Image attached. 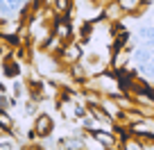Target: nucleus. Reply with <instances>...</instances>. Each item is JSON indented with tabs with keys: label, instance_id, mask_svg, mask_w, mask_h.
I'll list each match as a JSON object with an SVG mask.
<instances>
[{
	"label": "nucleus",
	"instance_id": "obj_11",
	"mask_svg": "<svg viewBox=\"0 0 154 150\" xmlns=\"http://www.w3.org/2000/svg\"><path fill=\"white\" fill-rule=\"evenodd\" d=\"M50 7H52L54 14H59V16H70L72 14V0H52Z\"/></svg>",
	"mask_w": 154,
	"mask_h": 150
},
{
	"label": "nucleus",
	"instance_id": "obj_5",
	"mask_svg": "<svg viewBox=\"0 0 154 150\" xmlns=\"http://www.w3.org/2000/svg\"><path fill=\"white\" fill-rule=\"evenodd\" d=\"M131 64V50L129 46L127 48H120V50H113L111 53V59H109V71H122Z\"/></svg>",
	"mask_w": 154,
	"mask_h": 150
},
{
	"label": "nucleus",
	"instance_id": "obj_3",
	"mask_svg": "<svg viewBox=\"0 0 154 150\" xmlns=\"http://www.w3.org/2000/svg\"><path fill=\"white\" fill-rule=\"evenodd\" d=\"M54 37H57V39H61L63 43L72 41V37H75V30H72L70 16H57V21H54Z\"/></svg>",
	"mask_w": 154,
	"mask_h": 150
},
{
	"label": "nucleus",
	"instance_id": "obj_6",
	"mask_svg": "<svg viewBox=\"0 0 154 150\" xmlns=\"http://www.w3.org/2000/svg\"><path fill=\"white\" fill-rule=\"evenodd\" d=\"M20 73H23V66H20L18 59H14V55L2 59V75H5V78L16 80V78H20Z\"/></svg>",
	"mask_w": 154,
	"mask_h": 150
},
{
	"label": "nucleus",
	"instance_id": "obj_2",
	"mask_svg": "<svg viewBox=\"0 0 154 150\" xmlns=\"http://www.w3.org/2000/svg\"><path fill=\"white\" fill-rule=\"evenodd\" d=\"M32 127L36 130L38 139H48V136L54 132V121H52V116H50V114H45V111H38L36 116H34Z\"/></svg>",
	"mask_w": 154,
	"mask_h": 150
},
{
	"label": "nucleus",
	"instance_id": "obj_20",
	"mask_svg": "<svg viewBox=\"0 0 154 150\" xmlns=\"http://www.w3.org/2000/svg\"><path fill=\"white\" fill-rule=\"evenodd\" d=\"M0 5H5V0H0Z\"/></svg>",
	"mask_w": 154,
	"mask_h": 150
},
{
	"label": "nucleus",
	"instance_id": "obj_17",
	"mask_svg": "<svg viewBox=\"0 0 154 150\" xmlns=\"http://www.w3.org/2000/svg\"><path fill=\"white\" fill-rule=\"evenodd\" d=\"M0 150H14V134L0 139Z\"/></svg>",
	"mask_w": 154,
	"mask_h": 150
},
{
	"label": "nucleus",
	"instance_id": "obj_4",
	"mask_svg": "<svg viewBox=\"0 0 154 150\" xmlns=\"http://www.w3.org/2000/svg\"><path fill=\"white\" fill-rule=\"evenodd\" d=\"M102 16H104V21H109L111 25H116V23H120L127 14H125V9L120 7L118 0H106L104 7H102Z\"/></svg>",
	"mask_w": 154,
	"mask_h": 150
},
{
	"label": "nucleus",
	"instance_id": "obj_14",
	"mask_svg": "<svg viewBox=\"0 0 154 150\" xmlns=\"http://www.w3.org/2000/svg\"><path fill=\"white\" fill-rule=\"evenodd\" d=\"M36 114H38V100L27 98V102L23 107V116H36Z\"/></svg>",
	"mask_w": 154,
	"mask_h": 150
},
{
	"label": "nucleus",
	"instance_id": "obj_21",
	"mask_svg": "<svg viewBox=\"0 0 154 150\" xmlns=\"http://www.w3.org/2000/svg\"><path fill=\"white\" fill-rule=\"evenodd\" d=\"M152 55H154V48H152Z\"/></svg>",
	"mask_w": 154,
	"mask_h": 150
},
{
	"label": "nucleus",
	"instance_id": "obj_7",
	"mask_svg": "<svg viewBox=\"0 0 154 150\" xmlns=\"http://www.w3.org/2000/svg\"><path fill=\"white\" fill-rule=\"evenodd\" d=\"M118 2H120V7L125 9L127 16H138L149 5V0H118Z\"/></svg>",
	"mask_w": 154,
	"mask_h": 150
},
{
	"label": "nucleus",
	"instance_id": "obj_9",
	"mask_svg": "<svg viewBox=\"0 0 154 150\" xmlns=\"http://www.w3.org/2000/svg\"><path fill=\"white\" fill-rule=\"evenodd\" d=\"M68 68V73H70V78L75 80L77 84H84L91 75H88V71H86V66H84V62H75V64H70V66H66Z\"/></svg>",
	"mask_w": 154,
	"mask_h": 150
},
{
	"label": "nucleus",
	"instance_id": "obj_12",
	"mask_svg": "<svg viewBox=\"0 0 154 150\" xmlns=\"http://www.w3.org/2000/svg\"><path fill=\"white\" fill-rule=\"evenodd\" d=\"M120 148H122V150H145V143H143V139H140V136L129 134V136L120 143Z\"/></svg>",
	"mask_w": 154,
	"mask_h": 150
},
{
	"label": "nucleus",
	"instance_id": "obj_10",
	"mask_svg": "<svg viewBox=\"0 0 154 150\" xmlns=\"http://www.w3.org/2000/svg\"><path fill=\"white\" fill-rule=\"evenodd\" d=\"M152 59H154V55L147 46H138V48L131 50V62L134 64H149Z\"/></svg>",
	"mask_w": 154,
	"mask_h": 150
},
{
	"label": "nucleus",
	"instance_id": "obj_16",
	"mask_svg": "<svg viewBox=\"0 0 154 150\" xmlns=\"http://www.w3.org/2000/svg\"><path fill=\"white\" fill-rule=\"evenodd\" d=\"M23 93H27V87H25L23 82H18V78L11 82V96L16 98V100H20L23 98Z\"/></svg>",
	"mask_w": 154,
	"mask_h": 150
},
{
	"label": "nucleus",
	"instance_id": "obj_8",
	"mask_svg": "<svg viewBox=\"0 0 154 150\" xmlns=\"http://www.w3.org/2000/svg\"><path fill=\"white\" fill-rule=\"evenodd\" d=\"M100 107L106 111V114H109L111 118H113V121H120L122 111H125L120 105H118V100H116V98H109V96H104V100L100 102Z\"/></svg>",
	"mask_w": 154,
	"mask_h": 150
},
{
	"label": "nucleus",
	"instance_id": "obj_15",
	"mask_svg": "<svg viewBox=\"0 0 154 150\" xmlns=\"http://www.w3.org/2000/svg\"><path fill=\"white\" fill-rule=\"evenodd\" d=\"M16 98L14 96H7V93H0V109L2 111H9L11 107H16Z\"/></svg>",
	"mask_w": 154,
	"mask_h": 150
},
{
	"label": "nucleus",
	"instance_id": "obj_1",
	"mask_svg": "<svg viewBox=\"0 0 154 150\" xmlns=\"http://www.w3.org/2000/svg\"><path fill=\"white\" fill-rule=\"evenodd\" d=\"M84 55H86V50H84V43L68 41V43L57 53V59L61 62V66H70V64H75V62H82Z\"/></svg>",
	"mask_w": 154,
	"mask_h": 150
},
{
	"label": "nucleus",
	"instance_id": "obj_18",
	"mask_svg": "<svg viewBox=\"0 0 154 150\" xmlns=\"http://www.w3.org/2000/svg\"><path fill=\"white\" fill-rule=\"evenodd\" d=\"M7 2H9L11 7H16V9H23V7L29 2V0H7Z\"/></svg>",
	"mask_w": 154,
	"mask_h": 150
},
{
	"label": "nucleus",
	"instance_id": "obj_13",
	"mask_svg": "<svg viewBox=\"0 0 154 150\" xmlns=\"http://www.w3.org/2000/svg\"><path fill=\"white\" fill-rule=\"evenodd\" d=\"M14 127H16V121L9 116V111H2V109H0V130H5L7 134H11Z\"/></svg>",
	"mask_w": 154,
	"mask_h": 150
},
{
	"label": "nucleus",
	"instance_id": "obj_19",
	"mask_svg": "<svg viewBox=\"0 0 154 150\" xmlns=\"http://www.w3.org/2000/svg\"><path fill=\"white\" fill-rule=\"evenodd\" d=\"M0 93H7V84L5 82H0Z\"/></svg>",
	"mask_w": 154,
	"mask_h": 150
}]
</instances>
